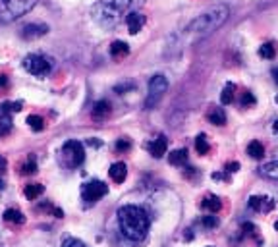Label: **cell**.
<instances>
[{
    "instance_id": "cell-1",
    "label": "cell",
    "mask_w": 278,
    "mask_h": 247,
    "mask_svg": "<svg viewBox=\"0 0 278 247\" xmlns=\"http://www.w3.org/2000/svg\"><path fill=\"white\" fill-rule=\"evenodd\" d=\"M141 4L143 0H99L91 10V16L101 27L110 29L118 26L122 19H126L124 16L137 10Z\"/></svg>"
},
{
    "instance_id": "cell-28",
    "label": "cell",
    "mask_w": 278,
    "mask_h": 247,
    "mask_svg": "<svg viewBox=\"0 0 278 247\" xmlns=\"http://www.w3.org/2000/svg\"><path fill=\"white\" fill-rule=\"evenodd\" d=\"M27 124H29V128H31L33 132H43V128H44V120L37 114L29 116V118H27Z\"/></svg>"
},
{
    "instance_id": "cell-42",
    "label": "cell",
    "mask_w": 278,
    "mask_h": 247,
    "mask_svg": "<svg viewBox=\"0 0 278 247\" xmlns=\"http://www.w3.org/2000/svg\"><path fill=\"white\" fill-rule=\"evenodd\" d=\"M208 247H211V245H208Z\"/></svg>"
},
{
    "instance_id": "cell-13",
    "label": "cell",
    "mask_w": 278,
    "mask_h": 247,
    "mask_svg": "<svg viewBox=\"0 0 278 247\" xmlns=\"http://www.w3.org/2000/svg\"><path fill=\"white\" fill-rule=\"evenodd\" d=\"M108 176L112 178V182L122 184L126 178H128V166L124 162H114L112 166L108 168Z\"/></svg>"
},
{
    "instance_id": "cell-9",
    "label": "cell",
    "mask_w": 278,
    "mask_h": 247,
    "mask_svg": "<svg viewBox=\"0 0 278 247\" xmlns=\"http://www.w3.org/2000/svg\"><path fill=\"white\" fill-rule=\"evenodd\" d=\"M145 21H147L145 14H141L139 10H133V12H130L126 16V26H128V31L131 35H137L139 31L143 29V26H145Z\"/></svg>"
},
{
    "instance_id": "cell-35",
    "label": "cell",
    "mask_w": 278,
    "mask_h": 247,
    "mask_svg": "<svg viewBox=\"0 0 278 247\" xmlns=\"http://www.w3.org/2000/svg\"><path fill=\"white\" fill-rule=\"evenodd\" d=\"M6 166H8V164H6V159H4V157H0V187L4 185L2 176H4V172H6Z\"/></svg>"
},
{
    "instance_id": "cell-19",
    "label": "cell",
    "mask_w": 278,
    "mask_h": 247,
    "mask_svg": "<svg viewBox=\"0 0 278 247\" xmlns=\"http://www.w3.org/2000/svg\"><path fill=\"white\" fill-rule=\"evenodd\" d=\"M168 160H170V164H174V166H183V164L188 162V149L172 151L170 157H168Z\"/></svg>"
},
{
    "instance_id": "cell-17",
    "label": "cell",
    "mask_w": 278,
    "mask_h": 247,
    "mask_svg": "<svg viewBox=\"0 0 278 247\" xmlns=\"http://www.w3.org/2000/svg\"><path fill=\"white\" fill-rule=\"evenodd\" d=\"M259 174L265 178H269V180H278V160L265 162V164L259 168Z\"/></svg>"
},
{
    "instance_id": "cell-10",
    "label": "cell",
    "mask_w": 278,
    "mask_h": 247,
    "mask_svg": "<svg viewBox=\"0 0 278 247\" xmlns=\"http://www.w3.org/2000/svg\"><path fill=\"white\" fill-rule=\"evenodd\" d=\"M249 207L255 212H270L274 209V201L270 197H263V195H253L249 197Z\"/></svg>"
},
{
    "instance_id": "cell-37",
    "label": "cell",
    "mask_w": 278,
    "mask_h": 247,
    "mask_svg": "<svg viewBox=\"0 0 278 247\" xmlns=\"http://www.w3.org/2000/svg\"><path fill=\"white\" fill-rule=\"evenodd\" d=\"M89 145H91V147H101V141H97V139H89Z\"/></svg>"
},
{
    "instance_id": "cell-6",
    "label": "cell",
    "mask_w": 278,
    "mask_h": 247,
    "mask_svg": "<svg viewBox=\"0 0 278 247\" xmlns=\"http://www.w3.org/2000/svg\"><path fill=\"white\" fill-rule=\"evenodd\" d=\"M62 162L68 168H78L83 160H85V149H83V143L79 141H66L62 145L60 151Z\"/></svg>"
},
{
    "instance_id": "cell-26",
    "label": "cell",
    "mask_w": 278,
    "mask_h": 247,
    "mask_svg": "<svg viewBox=\"0 0 278 247\" xmlns=\"http://www.w3.org/2000/svg\"><path fill=\"white\" fill-rule=\"evenodd\" d=\"M259 56L267 58V60H272V58L276 56V46H274L272 43H265L259 48Z\"/></svg>"
},
{
    "instance_id": "cell-14",
    "label": "cell",
    "mask_w": 278,
    "mask_h": 247,
    "mask_svg": "<svg viewBox=\"0 0 278 247\" xmlns=\"http://www.w3.org/2000/svg\"><path fill=\"white\" fill-rule=\"evenodd\" d=\"M91 116L95 118V120H104V118H108L110 116V103L108 101H99V103H95V106H93V112H91Z\"/></svg>"
},
{
    "instance_id": "cell-12",
    "label": "cell",
    "mask_w": 278,
    "mask_h": 247,
    "mask_svg": "<svg viewBox=\"0 0 278 247\" xmlns=\"http://www.w3.org/2000/svg\"><path fill=\"white\" fill-rule=\"evenodd\" d=\"M149 153L155 157V159H160V157H165L166 155V149H168V139H166V135H158L156 139L149 143Z\"/></svg>"
},
{
    "instance_id": "cell-29",
    "label": "cell",
    "mask_w": 278,
    "mask_h": 247,
    "mask_svg": "<svg viewBox=\"0 0 278 247\" xmlns=\"http://www.w3.org/2000/svg\"><path fill=\"white\" fill-rule=\"evenodd\" d=\"M240 103H242V106L245 108V106H255L257 101H255V95H253L251 91H245L242 95V101H240Z\"/></svg>"
},
{
    "instance_id": "cell-31",
    "label": "cell",
    "mask_w": 278,
    "mask_h": 247,
    "mask_svg": "<svg viewBox=\"0 0 278 247\" xmlns=\"http://www.w3.org/2000/svg\"><path fill=\"white\" fill-rule=\"evenodd\" d=\"M130 149H131V141H130V139L122 137V139H118V141H116V151H118V153H122V151H130Z\"/></svg>"
},
{
    "instance_id": "cell-38",
    "label": "cell",
    "mask_w": 278,
    "mask_h": 247,
    "mask_svg": "<svg viewBox=\"0 0 278 247\" xmlns=\"http://www.w3.org/2000/svg\"><path fill=\"white\" fill-rule=\"evenodd\" d=\"M272 76H274V81L278 83V68H274V70H272Z\"/></svg>"
},
{
    "instance_id": "cell-32",
    "label": "cell",
    "mask_w": 278,
    "mask_h": 247,
    "mask_svg": "<svg viewBox=\"0 0 278 247\" xmlns=\"http://www.w3.org/2000/svg\"><path fill=\"white\" fill-rule=\"evenodd\" d=\"M201 222H203V226H207V228H215V226L218 224V218L215 216V214H208V216H205Z\"/></svg>"
},
{
    "instance_id": "cell-4",
    "label": "cell",
    "mask_w": 278,
    "mask_h": 247,
    "mask_svg": "<svg viewBox=\"0 0 278 247\" xmlns=\"http://www.w3.org/2000/svg\"><path fill=\"white\" fill-rule=\"evenodd\" d=\"M37 4V0H0V21L10 23L26 16Z\"/></svg>"
},
{
    "instance_id": "cell-20",
    "label": "cell",
    "mask_w": 278,
    "mask_h": 247,
    "mask_svg": "<svg viewBox=\"0 0 278 247\" xmlns=\"http://www.w3.org/2000/svg\"><path fill=\"white\" fill-rule=\"evenodd\" d=\"M4 220L10 222V224H24L26 222V216H24V212L17 211V209H8V211L4 212Z\"/></svg>"
},
{
    "instance_id": "cell-40",
    "label": "cell",
    "mask_w": 278,
    "mask_h": 247,
    "mask_svg": "<svg viewBox=\"0 0 278 247\" xmlns=\"http://www.w3.org/2000/svg\"><path fill=\"white\" fill-rule=\"evenodd\" d=\"M274 228H276V230H278V220H276V224H274Z\"/></svg>"
},
{
    "instance_id": "cell-21",
    "label": "cell",
    "mask_w": 278,
    "mask_h": 247,
    "mask_svg": "<svg viewBox=\"0 0 278 247\" xmlns=\"http://www.w3.org/2000/svg\"><path fill=\"white\" fill-rule=\"evenodd\" d=\"M247 155L255 160H261L265 157V147H263V143L261 141H251L247 145Z\"/></svg>"
},
{
    "instance_id": "cell-7",
    "label": "cell",
    "mask_w": 278,
    "mask_h": 247,
    "mask_svg": "<svg viewBox=\"0 0 278 247\" xmlns=\"http://www.w3.org/2000/svg\"><path fill=\"white\" fill-rule=\"evenodd\" d=\"M24 68L27 73H31L35 78H44L52 70V62L44 58L43 54H27L24 58Z\"/></svg>"
},
{
    "instance_id": "cell-41",
    "label": "cell",
    "mask_w": 278,
    "mask_h": 247,
    "mask_svg": "<svg viewBox=\"0 0 278 247\" xmlns=\"http://www.w3.org/2000/svg\"><path fill=\"white\" fill-rule=\"evenodd\" d=\"M276 103H278V95H276Z\"/></svg>"
},
{
    "instance_id": "cell-2",
    "label": "cell",
    "mask_w": 278,
    "mask_h": 247,
    "mask_svg": "<svg viewBox=\"0 0 278 247\" xmlns=\"http://www.w3.org/2000/svg\"><path fill=\"white\" fill-rule=\"evenodd\" d=\"M118 226L120 232L131 241H141L147 236L151 220L145 209H141L137 205H124L118 211Z\"/></svg>"
},
{
    "instance_id": "cell-22",
    "label": "cell",
    "mask_w": 278,
    "mask_h": 247,
    "mask_svg": "<svg viewBox=\"0 0 278 247\" xmlns=\"http://www.w3.org/2000/svg\"><path fill=\"white\" fill-rule=\"evenodd\" d=\"M128 53H130V46H128V43H124V41H114V43L110 44V54H112L114 58L126 56Z\"/></svg>"
},
{
    "instance_id": "cell-23",
    "label": "cell",
    "mask_w": 278,
    "mask_h": 247,
    "mask_svg": "<svg viewBox=\"0 0 278 247\" xmlns=\"http://www.w3.org/2000/svg\"><path fill=\"white\" fill-rule=\"evenodd\" d=\"M43 191H44V187L41 184H29V185H26L24 195H26L27 199H31V201H33V199H37Z\"/></svg>"
},
{
    "instance_id": "cell-36",
    "label": "cell",
    "mask_w": 278,
    "mask_h": 247,
    "mask_svg": "<svg viewBox=\"0 0 278 247\" xmlns=\"http://www.w3.org/2000/svg\"><path fill=\"white\" fill-rule=\"evenodd\" d=\"M8 85V80H6V76H0V87H6Z\"/></svg>"
},
{
    "instance_id": "cell-11",
    "label": "cell",
    "mask_w": 278,
    "mask_h": 247,
    "mask_svg": "<svg viewBox=\"0 0 278 247\" xmlns=\"http://www.w3.org/2000/svg\"><path fill=\"white\" fill-rule=\"evenodd\" d=\"M49 33V26H44V23H29L21 29V37L27 39V41H33V39H39V37H43Z\"/></svg>"
},
{
    "instance_id": "cell-18",
    "label": "cell",
    "mask_w": 278,
    "mask_h": 247,
    "mask_svg": "<svg viewBox=\"0 0 278 247\" xmlns=\"http://www.w3.org/2000/svg\"><path fill=\"white\" fill-rule=\"evenodd\" d=\"M201 207L207 209V211H211L213 214H217V212L222 209V201H220V197H217V195H208V197L203 199Z\"/></svg>"
},
{
    "instance_id": "cell-24",
    "label": "cell",
    "mask_w": 278,
    "mask_h": 247,
    "mask_svg": "<svg viewBox=\"0 0 278 247\" xmlns=\"http://www.w3.org/2000/svg\"><path fill=\"white\" fill-rule=\"evenodd\" d=\"M234 93H236L234 83H226L224 89H222V95H220L222 105H230V103H232V98H234Z\"/></svg>"
},
{
    "instance_id": "cell-34",
    "label": "cell",
    "mask_w": 278,
    "mask_h": 247,
    "mask_svg": "<svg viewBox=\"0 0 278 247\" xmlns=\"http://www.w3.org/2000/svg\"><path fill=\"white\" fill-rule=\"evenodd\" d=\"M4 108L10 112H19L21 110V103H4Z\"/></svg>"
},
{
    "instance_id": "cell-25",
    "label": "cell",
    "mask_w": 278,
    "mask_h": 247,
    "mask_svg": "<svg viewBox=\"0 0 278 247\" xmlns=\"http://www.w3.org/2000/svg\"><path fill=\"white\" fill-rule=\"evenodd\" d=\"M195 149H197V153H199V155H207L208 151H211V145H208L207 137H205L203 133L195 137Z\"/></svg>"
},
{
    "instance_id": "cell-27",
    "label": "cell",
    "mask_w": 278,
    "mask_h": 247,
    "mask_svg": "<svg viewBox=\"0 0 278 247\" xmlns=\"http://www.w3.org/2000/svg\"><path fill=\"white\" fill-rule=\"evenodd\" d=\"M37 172V160H35V157H27L26 162L21 164V174H26V176H29V174H35Z\"/></svg>"
},
{
    "instance_id": "cell-15",
    "label": "cell",
    "mask_w": 278,
    "mask_h": 247,
    "mask_svg": "<svg viewBox=\"0 0 278 247\" xmlns=\"http://www.w3.org/2000/svg\"><path fill=\"white\" fill-rule=\"evenodd\" d=\"M12 132V116H10V110L4 108V105L0 106V137L8 135Z\"/></svg>"
},
{
    "instance_id": "cell-39",
    "label": "cell",
    "mask_w": 278,
    "mask_h": 247,
    "mask_svg": "<svg viewBox=\"0 0 278 247\" xmlns=\"http://www.w3.org/2000/svg\"><path fill=\"white\" fill-rule=\"evenodd\" d=\"M272 130H274V133H278V120L274 124H272Z\"/></svg>"
},
{
    "instance_id": "cell-30",
    "label": "cell",
    "mask_w": 278,
    "mask_h": 247,
    "mask_svg": "<svg viewBox=\"0 0 278 247\" xmlns=\"http://www.w3.org/2000/svg\"><path fill=\"white\" fill-rule=\"evenodd\" d=\"M62 247H87L81 239H76V238H66L62 241Z\"/></svg>"
},
{
    "instance_id": "cell-8",
    "label": "cell",
    "mask_w": 278,
    "mask_h": 247,
    "mask_svg": "<svg viewBox=\"0 0 278 247\" xmlns=\"http://www.w3.org/2000/svg\"><path fill=\"white\" fill-rule=\"evenodd\" d=\"M108 193V185L101 182V180H93L87 182L81 187V199L85 201V205H95L99 199H103L104 195Z\"/></svg>"
},
{
    "instance_id": "cell-3",
    "label": "cell",
    "mask_w": 278,
    "mask_h": 247,
    "mask_svg": "<svg viewBox=\"0 0 278 247\" xmlns=\"http://www.w3.org/2000/svg\"><path fill=\"white\" fill-rule=\"evenodd\" d=\"M228 16H230V8H228L226 4L211 6V8L205 10L203 14H199V16L188 26V33H193V35H199V37L211 35L213 31H217L218 27L224 26Z\"/></svg>"
},
{
    "instance_id": "cell-16",
    "label": "cell",
    "mask_w": 278,
    "mask_h": 247,
    "mask_svg": "<svg viewBox=\"0 0 278 247\" xmlns=\"http://www.w3.org/2000/svg\"><path fill=\"white\" fill-rule=\"evenodd\" d=\"M207 120L215 126H224L226 124V112L220 108V106H213L207 112Z\"/></svg>"
},
{
    "instance_id": "cell-33",
    "label": "cell",
    "mask_w": 278,
    "mask_h": 247,
    "mask_svg": "<svg viewBox=\"0 0 278 247\" xmlns=\"http://www.w3.org/2000/svg\"><path fill=\"white\" fill-rule=\"evenodd\" d=\"M238 170H240V162H228V164H226L224 166V172L226 174H234V172H238Z\"/></svg>"
},
{
    "instance_id": "cell-5",
    "label": "cell",
    "mask_w": 278,
    "mask_h": 247,
    "mask_svg": "<svg viewBox=\"0 0 278 247\" xmlns=\"http://www.w3.org/2000/svg\"><path fill=\"white\" fill-rule=\"evenodd\" d=\"M166 91H168V80H166L163 73H156V76H153V78L149 80L145 108H147V110L155 108V106L163 101V97H165Z\"/></svg>"
}]
</instances>
